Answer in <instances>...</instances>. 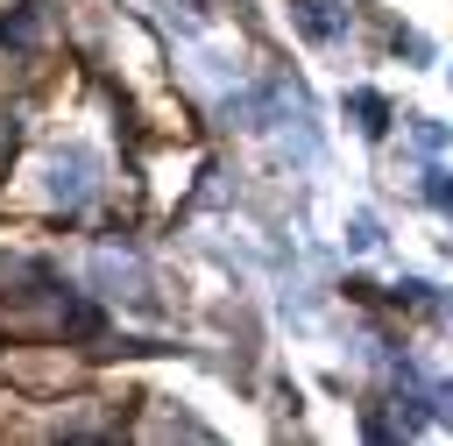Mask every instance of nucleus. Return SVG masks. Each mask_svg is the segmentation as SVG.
Instances as JSON below:
<instances>
[{"instance_id":"obj_1","label":"nucleus","mask_w":453,"mask_h":446,"mask_svg":"<svg viewBox=\"0 0 453 446\" xmlns=\"http://www.w3.org/2000/svg\"><path fill=\"white\" fill-rule=\"evenodd\" d=\"M290 21H297L311 42H340L347 21H354V7H340V0H290Z\"/></svg>"},{"instance_id":"obj_2","label":"nucleus","mask_w":453,"mask_h":446,"mask_svg":"<svg viewBox=\"0 0 453 446\" xmlns=\"http://www.w3.org/2000/svg\"><path fill=\"white\" fill-rule=\"evenodd\" d=\"M92 170H99V156H92V149H71V156H57V170H50V191H57L64 205H78V198L92 191Z\"/></svg>"},{"instance_id":"obj_5","label":"nucleus","mask_w":453,"mask_h":446,"mask_svg":"<svg viewBox=\"0 0 453 446\" xmlns=\"http://www.w3.org/2000/svg\"><path fill=\"white\" fill-rule=\"evenodd\" d=\"M375 241H382L375 212H354V227H347V248H375Z\"/></svg>"},{"instance_id":"obj_4","label":"nucleus","mask_w":453,"mask_h":446,"mask_svg":"<svg viewBox=\"0 0 453 446\" xmlns=\"http://www.w3.org/2000/svg\"><path fill=\"white\" fill-rule=\"evenodd\" d=\"M425 198H432L439 212H453V170H425Z\"/></svg>"},{"instance_id":"obj_3","label":"nucleus","mask_w":453,"mask_h":446,"mask_svg":"<svg viewBox=\"0 0 453 446\" xmlns=\"http://www.w3.org/2000/svg\"><path fill=\"white\" fill-rule=\"evenodd\" d=\"M347 113H354V127H361V135H382V127H389V106H382L375 92H354V99H347Z\"/></svg>"}]
</instances>
